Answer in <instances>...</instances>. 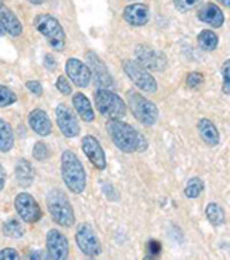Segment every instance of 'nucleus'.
Wrapping results in <instances>:
<instances>
[{
	"label": "nucleus",
	"instance_id": "ea45409f",
	"mask_svg": "<svg viewBox=\"0 0 230 260\" xmlns=\"http://www.w3.org/2000/svg\"><path fill=\"white\" fill-rule=\"evenodd\" d=\"M218 2L222 4L224 7H228V5H230V0H218Z\"/></svg>",
	"mask_w": 230,
	"mask_h": 260
},
{
	"label": "nucleus",
	"instance_id": "412c9836",
	"mask_svg": "<svg viewBox=\"0 0 230 260\" xmlns=\"http://www.w3.org/2000/svg\"><path fill=\"white\" fill-rule=\"evenodd\" d=\"M14 174H16V180L23 188L31 186V183L34 182V170H32V165L26 159H20L17 162L14 168Z\"/></svg>",
	"mask_w": 230,
	"mask_h": 260
},
{
	"label": "nucleus",
	"instance_id": "4468645a",
	"mask_svg": "<svg viewBox=\"0 0 230 260\" xmlns=\"http://www.w3.org/2000/svg\"><path fill=\"white\" fill-rule=\"evenodd\" d=\"M66 74L68 79L72 80L74 85H77L79 88H86L91 83V70L88 68V65H85L82 60L77 59H69L66 62Z\"/></svg>",
	"mask_w": 230,
	"mask_h": 260
},
{
	"label": "nucleus",
	"instance_id": "c85d7f7f",
	"mask_svg": "<svg viewBox=\"0 0 230 260\" xmlns=\"http://www.w3.org/2000/svg\"><path fill=\"white\" fill-rule=\"evenodd\" d=\"M32 155H34V159L35 160H46L49 157V151L46 148V145L43 142H37L32 148Z\"/></svg>",
	"mask_w": 230,
	"mask_h": 260
},
{
	"label": "nucleus",
	"instance_id": "473e14b6",
	"mask_svg": "<svg viewBox=\"0 0 230 260\" xmlns=\"http://www.w3.org/2000/svg\"><path fill=\"white\" fill-rule=\"evenodd\" d=\"M19 252L14 248H5L0 251V260H17Z\"/></svg>",
	"mask_w": 230,
	"mask_h": 260
},
{
	"label": "nucleus",
	"instance_id": "dca6fc26",
	"mask_svg": "<svg viewBox=\"0 0 230 260\" xmlns=\"http://www.w3.org/2000/svg\"><path fill=\"white\" fill-rule=\"evenodd\" d=\"M149 8L144 4H132L123 10V19L132 26H143L149 22Z\"/></svg>",
	"mask_w": 230,
	"mask_h": 260
},
{
	"label": "nucleus",
	"instance_id": "cd10ccee",
	"mask_svg": "<svg viewBox=\"0 0 230 260\" xmlns=\"http://www.w3.org/2000/svg\"><path fill=\"white\" fill-rule=\"evenodd\" d=\"M17 102V95L14 91H11L8 86L0 85V108H5L10 107L13 103Z\"/></svg>",
	"mask_w": 230,
	"mask_h": 260
},
{
	"label": "nucleus",
	"instance_id": "79ce46f5",
	"mask_svg": "<svg viewBox=\"0 0 230 260\" xmlns=\"http://www.w3.org/2000/svg\"><path fill=\"white\" fill-rule=\"evenodd\" d=\"M5 5V2H4V0H0V7H4Z\"/></svg>",
	"mask_w": 230,
	"mask_h": 260
},
{
	"label": "nucleus",
	"instance_id": "ddd939ff",
	"mask_svg": "<svg viewBox=\"0 0 230 260\" xmlns=\"http://www.w3.org/2000/svg\"><path fill=\"white\" fill-rule=\"evenodd\" d=\"M82 149L86 154V157L89 159V162L98 168V170H104L106 168V155L104 151L100 145V142L94 137V136H85L82 140Z\"/></svg>",
	"mask_w": 230,
	"mask_h": 260
},
{
	"label": "nucleus",
	"instance_id": "20e7f679",
	"mask_svg": "<svg viewBox=\"0 0 230 260\" xmlns=\"http://www.w3.org/2000/svg\"><path fill=\"white\" fill-rule=\"evenodd\" d=\"M34 26L40 34H43L48 39V43L54 49L60 51L65 48L66 34H65V29L62 28L60 22L55 17H52L51 14H39L34 20Z\"/></svg>",
	"mask_w": 230,
	"mask_h": 260
},
{
	"label": "nucleus",
	"instance_id": "2eb2a0df",
	"mask_svg": "<svg viewBox=\"0 0 230 260\" xmlns=\"http://www.w3.org/2000/svg\"><path fill=\"white\" fill-rule=\"evenodd\" d=\"M86 59H88V65H89L88 68L91 70V76H94L97 85L98 86H110L112 77H110L107 68L104 67V63L101 62V59L94 53V51H88Z\"/></svg>",
	"mask_w": 230,
	"mask_h": 260
},
{
	"label": "nucleus",
	"instance_id": "e433bc0d",
	"mask_svg": "<svg viewBox=\"0 0 230 260\" xmlns=\"http://www.w3.org/2000/svg\"><path fill=\"white\" fill-rule=\"evenodd\" d=\"M5 180H7V173L2 167H0V191H2L5 186Z\"/></svg>",
	"mask_w": 230,
	"mask_h": 260
},
{
	"label": "nucleus",
	"instance_id": "39448f33",
	"mask_svg": "<svg viewBox=\"0 0 230 260\" xmlns=\"http://www.w3.org/2000/svg\"><path fill=\"white\" fill-rule=\"evenodd\" d=\"M94 103L97 110L109 119H122L126 114L125 100L112 91L97 89L94 94Z\"/></svg>",
	"mask_w": 230,
	"mask_h": 260
},
{
	"label": "nucleus",
	"instance_id": "f257e3e1",
	"mask_svg": "<svg viewBox=\"0 0 230 260\" xmlns=\"http://www.w3.org/2000/svg\"><path fill=\"white\" fill-rule=\"evenodd\" d=\"M106 129L112 142L115 143L122 152L134 154V152H143L147 149V140L146 137L138 133L135 128H132L129 123H125L119 119H110L106 123Z\"/></svg>",
	"mask_w": 230,
	"mask_h": 260
},
{
	"label": "nucleus",
	"instance_id": "a211bd4d",
	"mask_svg": "<svg viewBox=\"0 0 230 260\" xmlns=\"http://www.w3.org/2000/svg\"><path fill=\"white\" fill-rule=\"evenodd\" d=\"M29 126L32 131L42 137L49 136L52 131V123L48 117V114L43 110H32L29 113Z\"/></svg>",
	"mask_w": 230,
	"mask_h": 260
},
{
	"label": "nucleus",
	"instance_id": "bb28decb",
	"mask_svg": "<svg viewBox=\"0 0 230 260\" xmlns=\"http://www.w3.org/2000/svg\"><path fill=\"white\" fill-rule=\"evenodd\" d=\"M203 189H204L203 180H201L200 177H192V179L187 182L186 188H184V194H186V197H189V199H197V197L203 192Z\"/></svg>",
	"mask_w": 230,
	"mask_h": 260
},
{
	"label": "nucleus",
	"instance_id": "a878e982",
	"mask_svg": "<svg viewBox=\"0 0 230 260\" xmlns=\"http://www.w3.org/2000/svg\"><path fill=\"white\" fill-rule=\"evenodd\" d=\"M2 231H4L5 236H8L11 239H20L23 236V226L16 219H11V220L5 222L4 226H2Z\"/></svg>",
	"mask_w": 230,
	"mask_h": 260
},
{
	"label": "nucleus",
	"instance_id": "423d86ee",
	"mask_svg": "<svg viewBox=\"0 0 230 260\" xmlns=\"http://www.w3.org/2000/svg\"><path fill=\"white\" fill-rule=\"evenodd\" d=\"M128 103H129V108L134 114V117L141 122L143 125H154L158 120V108L154 102L147 100L144 95L131 91L128 95Z\"/></svg>",
	"mask_w": 230,
	"mask_h": 260
},
{
	"label": "nucleus",
	"instance_id": "f8f14e48",
	"mask_svg": "<svg viewBox=\"0 0 230 260\" xmlns=\"http://www.w3.org/2000/svg\"><path fill=\"white\" fill-rule=\"evenodd\" d=\"M55 116H57V125H59L65 137H75L80 133V125L77 122V117L74 116V113L68 105H65V103L57 105Z\"/></svg>",
	"mask_w": 230,
	"mask_h": 260
},
{
	"label": "nucleus",
	"instance_id": "5701e85b",
	"mask_svg": "<svg viewBox=\"0 0 230 260\" xmlns=\"http://www.w3.org/2000/svg\"><path fill=\"white\" fill-rule=\"evenodd\" d=\"M14 146V133H13V128L11 125L0 119V151L2 152H8L11 151Z\"/></svg>",
	"mask_w": 230,
	"mask_h": 260
},
{
	"label": "nucleus",
	"instance_id": "c9c22d12",
	"mask_svg": "<svg viewBox=\"0 0 230 260\" xmlns=\"http://www.w3.org/2000/svg\"><path fill=\"white\" fill-rule=\"evenodd\" d=\"M45 67H46L48 70L54 71V70H55V59H54L52 56H46V57H45Z\"/></svg>",
	"mask_w": 230,
	"mask_h": 260
},
{
	"label": "nucleus",
	"instance_id": "f3484780",
	"mask_svg": "<svg viewBox=\"0 0 230 260\" xmlns=\"http://www.w3.org/2000/svg\"><path fill=\"white\" fill-rule=\"evenodd\" d=\"M198 19L207 25H210L212 28H219L224 25V14L219 10L218 5L215 4H206L200 8L198 11Z\"/></svg>",
	"mask_w": 230,
	"mask_h": 260
},
{
	"label": "nucleus",
	"instance_id": "9b49d317",
	"mask_svg": "<svg viewBox=\"0 0 230 260\" xmlns=\"http://www.w3.org/2000/svg\"><path fill=\"white\" fill-rule=\"evenodd\" d=\"M48 257L55 260H63L69 255V242L59 230H49L46 234Z\"/></svg>",
	"mask_w": 230,
	"mask_h": 260
},
{
	"label": "nucleus",
	"instance_id": "6e6552de",
	"mask_svg": "<svg viewBox=\"0 0 230 260\" xmlns=\"http://www.w3.org/2000/svg\"><path fill=\"white\" fill-rule=\"evenodd\" d=\"M75 242L80 251L88 257H97L101 254V243L89 223H82L75 233Z\"/></svg>",
	"mask_w": 230,
	"mask_h": 260
},
{
	"label": "nucleus",
	"instance_id": "b1692460",
	"mask_svg": "<svg viewBox=\"0 0 230 260\" xmlns=\"http://www.w3.org/2000/svg\"><path fill=\"white\" fill-rule=\"evenodd\" d=\"M206 216L213 226H221L225 223V213L218 203H209L206 208Z\"/></svg>",
	"mask_w": 230,
	"mask_h": 260
},
{
	"label": "nucleus",
	"instance_id": "c756f323",
	"mask_svg": "<svg viewBox=\"0 0 230 260\" xmlns=\"http://www.w3.org/2000/svg\"><path fill=\"white\" fill-rule=\"evenodd\" d=\"M201 2H203V0H174L175 7H177L180 11H183V13L192 11V10L197 8Z\"/></svg>",
	"mask_w": 230,
	"mask_h": 260
},
{
	"label": "nucleus",
	"instance_id": "aec40b11",
	"mask_svg": "<svg viewBox=\"0 0 230 260\" xmlns=\"http://www.w3.org/2000/svg\"><path fill=\"white\" fill-rule=\"evenodd\" d=\"M72 103H74V108L77 111V114L85 120V122H94L95 119V113L94 108L91 105L89 99L83 94V92H77L72 95Z\"/></svg>",
	"mask_w": 230,
	"mask_h": 260
},
{
	"label": "nucleus",
	"instance_id": "a19ab883",
	"mask_svg": "<svg viewBox=\"0 0 230 260\" xmlns=\"http://www.w3.org/2000/svg\"><path fill=\"white\" fill-rule=\"evenodd\" d=\"M5 34V29H4V25H2V22H0V36H4Z\"/></svg>",
	"mask_w": 230,
	"mask_h": 260
},
{
	"label": "nucleus",
	"instance_id": "58836bf2",
	"mask_svg": "<svg viewBox=\"0 0 230 260\" xmlns=\"http://www.w3.org/2000/svg\"><path fill=\"white\" fill-rule=\"evenodd\" d=\"M29 2L32 4V5H42L45 0H29Z\"/></svg>",
	"mask_w": 230,
	"mask_h": 260
},
{
	"label": "nucleus",
	"instance_id": "2f4dec72",
	"mask_svg": "<svg viewBox=\"0 0 230 260\" xmlns=\"http://www.w3.org/2000/svg\"><path fill=\"white\" fill-rule=\"evenodd\" d=\"M55 86H57V89H59V91H60L62 94H65V95L71 94V91H72V88H71V85H69V82H68V79H66L65 76H60L59 79H57Z\"/></svg>",
	"mask_w": 230,
	"mask_h": 260
},
{
	"label": "nucleus",
	"instance_id": "6ab92c4d",
	"mask_svg": "<svg viewBox=\"0 0 230 260\" xmlns=\"http://www.w3.org/2000/svg\"><path fill=\"white\" fill-rule=\"evenodd\" d=\"M0 22L4 25L5 32L11 34L13 37H19L22 34V23L19 20V17L10 10L7 8V5L0 7Z\"/></svg>",
	"mask_w": 230,
	"mask_h": 260
},
{
	"label": "nucleus",
	"instance_id": "4c0bfd02",
	"mask_svg": "<svg viewBox=\"0 0 230 260\" xmlns=\"http://www.w3.org/2000/svg\"><path fill=\"white\" fill-rule=\"evenodd\" d=\"M228 67H230V60H225L224 67H222V76H224V80H228Z\"/></svg>",
	"mask_w": 230,
	"mask_h": 260
},
{
	"label": "nucleus",
	"instance_id": "393cba45",
	"mask_svg": "<svg viewBox=\"0 0 230 260\" xmlns=\"http://www.w3.org/2000/svg\"><path fill=\"white\" fill-rule=\"evenodd\" d=\"M198 45L206 51H213L218 46V36L213 31L204 29L198 36Z\"/></svg>",
	"mask_w": 230,
	"mask_h": 260
},
{
	"label": "nucleus",
	"instance_id": "f704fd0d",
	"mask_svg": "<svg viewBox=\"0 0 230 260\" xmlns=\"http://www.w3.org/2000/svg\"><path fill=\"white\" fill-rule=\"evenodd\" d=\"M147 249H149V252H150V257L158 255V254L161 252V243H160L158 240H150V242L147 243Z\"/></svg>",
	"mask_w": 230,
	"mask_h": 260
},
{
	"label": "nucleus",
	"instance_id": "4be33fe9",
	"mask_svg": "<svg viewBox=\"0 0 230 260\" xmlns=\"http://www.w3.org/2000/svg\"><path fill=\"white\" fill-rule=\"evenodd\" d=\"M198 133L209 146H216L219 143V133L209 119H201L198 122Z\"/></svg>",
	"mask_w": 230,
	"mask_h": 260
},
{
	"label": "nucleus",
	"instance_id": "72a5a7b5",
	"mask_svg": "<svg viewBox=\"0 0 230 260\" xmlns=\"http://www.w3.org/2000/svg\"><path fill=\"white\" fill-rule=\"evenodd\" d=\"M26 88H28L34 95H42V94H43V88H42L40 82H37V80H29V82H26Z\"/></svg>",
	"mask_w": 230,
	"mask_h": 260
},
{
	"label": "nucleus",
	"instance_id": "0eeeda50",
	"mask_svg": "<svg viewBox=\"0 0 230 260\" xmlns=\"http://www.w3.org/2000/svg\"><path fill=\"white\" fill-rule=\"evenodd\" d=\"M123 70H125L126 76L134 82V85H137L141 91L157 92V89H158L157 80L152 77L150 73L146 71V68H143L141 65H138L134 60H126V62H123Z\"/></svg>",
	"mask_w": 230,
	"mask_h": 260
},
{
	"label": "nucleus",
	"instance_id": "f03ea898",
	"mask_svg": "<svg viewBox=\"0 0 230 260\" xmlns=\"http://www.w3.org/2000/svg\"><path fill=\"white\" fill-rule=\"evenodd\" d=\"M62 177L69 191L82 194L86 188V173L77 155L66 149L62 152Z\"/></svg>",
	"mask_w": 230,
	"mask_h": 260
},
{
	"label": "nucleus",
	"instance_id": "7ed1b4c3",
	"mask_svg": "<svg viewBox=\"0 0 230 260\" xmlns=\"http://www.w3.org/2000/svg\"><path fill=\"white\" fill-rule=\"evenodd\" d=\"M46 206L55 223L71 228L75 223V216L69 199L60 189H51L46 196Z\"/></svg>",
	"mask_w": 230,
	"mask_h": 260
},
{
	"label": "nucleus",
	"instance_id": "1a4fd4ad",
	"mask_svg": "<svg viewBox=\"0 0 230 260\" xmlns=\"http://www.w3.org/2000/svg\"><path fill=\"white\" fill-rule=\"evenodd\" d=\"M14 206H16V211L20 216V219L25 220L26 223H35L42 219L40 205L28 192L17 194L16 200H14Z\"/></svg>",
	"mask_w": 230,
	"mask_h": 260
},
{
	"label": "nucleus",
	"instance_id": "9d476101",
	"mask_svg": "<svg viewBox=\"0 0 230 260\" xmlns=\"http://www.w3.org/2000/svg\"><path fill=\"white\" fill-rule=\"evenodd\" d=\"M135 54H137V63L141 65L143 68L152 70V71H161L167 65V59L160 51L140 45L135 48Z\"/></svg>",
	"mask_w": 230,
	"mask_h": 260
},
{
	"label": "nucleus",
	"instance_id": "7c9ffc66",
	"mask_svg": "<svg viewBox=\"0 0 230 260\" xmlns=\"http://www.w3.org/2000/svg\"><path fill=\"white\" fill-rule=\"evenodd\" d=\"M201 83H203V74H200V73H190V74H187V77H186V85H187V88L195 89V88L200 86Z\"/></svg>",
	"mask_w": 230,
	"mask_h": 260
}]
</instances>
